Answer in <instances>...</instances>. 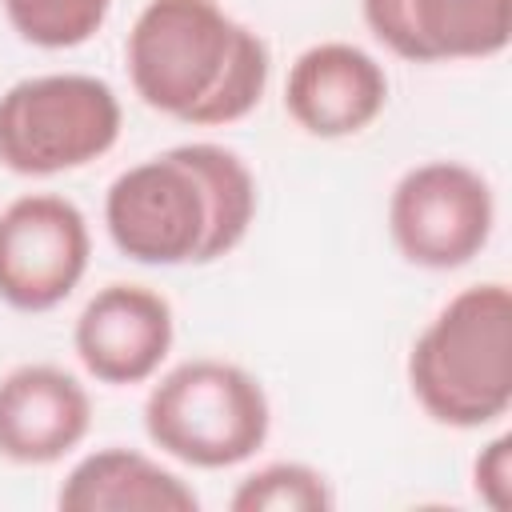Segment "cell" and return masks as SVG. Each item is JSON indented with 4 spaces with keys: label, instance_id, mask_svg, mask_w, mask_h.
<instances>
[{
    "label": "cell",
    "instance_id": "obj_16",
    "mask_svg": "<svg viewBox=\"0 0 512 512\" xmlns=\"http://www.w3.org/2000/svg\"><path fill=\"white\" fill-rule=\"evenodd\" d=\"M472 488L492 512L512 508V436L508 432L492 436L472 460Z\"/></svg>",
    "mask_w": 512,
    "mask_h": 512
},
{
    "label": "cell",
    "instance_id": "obj_7",
    "mask_svg": "<svg viewBox=\"0 0 512 512\" xmlns=\"http://www.w3.org/2000/svg\"><path fill=\"white\" fill-rule=\"evenodd\" d=\"M92 236L84 212L56 192L16 196L0 212V300L16 312L64 304L88 272Z\"/></svg>",
    "mask_w": 512,
    "mask_h": 512
},
{
    "label": "cell",
    "instance_id": "obj_15",
    "mask_svg": "<svg viewBox=\"0 0 512 512\" xmlns=\"http://www.w3.org/2000/svg\"><path fill=\"white\" fill-rule=\"evenodd\" d=\"M112 0H4L8 24L36 48H76L100 32Z\"/></svg>",
    "mask_w": 512,
    "mask_h": 512
},
{
    "label": "cell",
    "instance_id": "obj_6",
    "mask_svg": "<svg viewBox=\"0 0 512 512\" xmlns=\"http://www.w3.org/2000/svg\"><path fill=\"white\" fill-rule=\"evenodd\" d=\"M492 224V184L460 160H424L408 168L388 196V232L396 252L428 272L464 268L488 244Z\"/></svg>",
    "mask_w": 512,
    "mask_h": 512
},
{
    "label": "cell",
    "instance_id": "obj_9",
    "mask_svg": "<svg viewBox=\"0 0 512 512\" xmlns=\"http://www.w3.org/2000/svg\"><path fill=\"white\" fill-rule=\"evenodd\" d=\"M368 32L400 60H488L508 48L512 0H360Z\"/></svg>",
    "mask_w": 512,
    "mask_h": 512
},
{
    "label": "cell",
    "instance_id": "obj_11",
    "mask_svg": "<svg viewBox=\"0 0 512 512\" xmlns=\"http://www.w3.org/2000/svg\"><path fill=\"white\" fill-rule=\"evenodd\" d=\"M92 428L84 384L56 364H20L0 380V456L12 464H56Z\"/></svg>",
    "mask_w": 512,
    "mask_h": 512
},
{
    "label": "cell",
    "instance_id": "obj_4",
    "mask_svg": "<svg viewBox=\"0 0 512 512\" xmlns=\"http://www.w3.org/2000/svg\"><path fill=\"white\" fill-rule=\"evenodd\" d=\"M120 96L88 72H44L0 96V164L16 176H56L100 160L120 140Z\"/></svg>",
    "mask_w": 512,
    "mask_h": 512
},
{
    "label": "cell",
    "instance_id": "obj_13",
    "mask_svg": "<svg viewBox=\"0 0 512 512\" xmlns=\"http://www.w3.org/2000/svg\"><path fill=\"white\" fill-rule=\"evenodd\" d=\"M268 72H272V56H268L264 36L252 32L248 24H240L220 84L212 88V96H208L184 124L216 128V124H236V120H244V116L260 104V96H264V88H268Z\"/></svg>",
    "mask_w": 512,
    "mask_h": 512
},
{
    "label": "cell",
    "instance_id": "obj_2",
    "mask_svg": "<svg viewBox=\"0 0 512 512\" xmlns=\"http://www.w3.org/2000/svg\"><path fill=\"white\" fill-rule=\"evenodd\" d=\"M416 404L448 428H484L512 408V292L500 280L460 288L408 352Z\"/></svg>",
    "mask_w": 512,
    "mask_h": 512
},
{
    "label": "cell",
    "instance_id": "obj_8",
    "mask_svg": "<svg viewBox=\"0 0 512 512\" xmlns=\"http://www.w3.org/2000/svg\"><path fill=\"white\" fill-rule=\"evenodd\" d=\"M176 340L172 304L148 284H104L76 316L72 348L100 384H144Z\"/></svg>",
    "mask_w": 512,
    "mask_h": 512
},
{
    "label": "cell",
    "instance_id": "obj_3",
    "mask_svg": "<svg viewBox=\"0 0 512 512\" xmlns=\"http://www.w3.org/2000/svg\"><path fill=\"white\" fill-rule=\"evenodd\" d=\"M272 408L264 384L228 360H184L144 400L148 440L192 468H232L268 440Z\"/></svg>",
    "mask_w": 512,
    "mask_h": 512
},
{
    "label": "cell",
    "instance_id": "obj_10",
    "mask_svg": "<svg viewBox=\"0 0 512 512\" xmlns=\"http://www.w3.org/2000/svg\"><path fill=\"white\" fill-rule=\"evenodd\" d=\"M388 104L384 64L348 40H320L304 48L284 84L288 116L320 140L364 132Z\"/></svg>",
    "mask_w": 512,
    "mask_h": 512
},
{
    "label": "cell",
    "instance_id": "obj_1",
    "mask_svg": "<svg viewBox=\"0 0 512 512\" xmlns=\"http://www.w3.org/2000/svg\"><path fill=\"white\" fill-rule=\"evenodd\" d=\"M256 220V180L220 144H176L124 168L104 196V228L136 264H212Z\"/></svg>",
    "mask_w": 512,
    "mask_h": 512
},
{
    "label": "cell",
    "instance_id": "obj_5",
    "mask_svg": "<svg viewBox=\"0 0 512 512\" xmlns=\"http://www.w3.org/2000/svg\"><path fill=\"white\" fill-rule=\"evenodd\" d=\"M236 28L216 0H148L124 40L132 92L152 112L188 120L220 84Z\"/></svg>",
    "mask_w": 512,
    "mask_h": 512
},
{
    "label": "cell",
    "instance_id": "obj_12",
    "mask_svg": "<svg viewBox=\"0 0 512 512\" xmlns=\"http://www.w3.org/2000/svg\"><path fill=\"white\" fill-rule=\"evenodd\" d=\"M56 504L68 512H196L200 496L160 460L112 444L72 464Z\"/></svg>",
    "mask_w": 512,
    "mask_h": 512
},
{
    "label": "cell",
    "instance_id": "obj_14",
    "mask_svg": "<svg viewBox=\"0 0 512 512\" xmlns=\"http://www.w3.org/2000/svg\"><path fill=\"white\" fill-rule=\"evenodd\" d=\"M336 504L320 468L300 460H276L248 472L228 496L232 512H328Z\"/></svg>",
    "mask_w": 512,
    "mask_h": 512
}]
</instances>
